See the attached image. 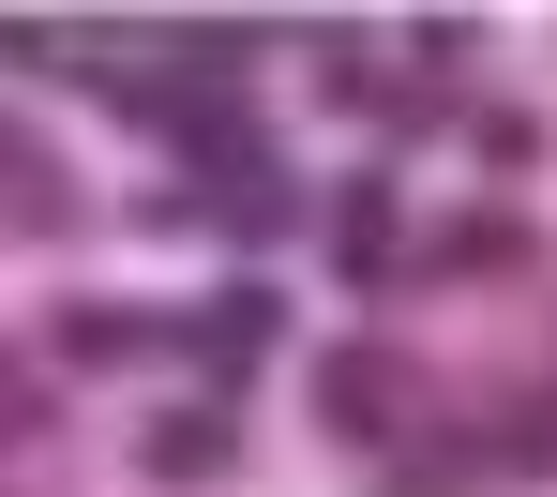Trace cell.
I'll return each instance as SVG.
<instances>
[{"instance_id":"6da1fadb","label":"cell","mask_w":557,"mask_h":497,"mask_svg":"<svg viewBox=\"0 0 557 497\" xmlns=\"http://www.w3.org/2000/svg\"><path fill=\"white\" fill-rule=\"evenodd\" d=\"M301 393H317V422H332L347 452H407V437H437V377H422L392 332L317 347V362H301Z\"/></svg>"},{"instance_id":"7a4b0ae2","label":"cell","mask_w":557,"mask_h":497,"mask_svg":"<svg viewBox=\"0 0 557 497\" xmlns=\"http://www.w3.org/2000/svg\"><path fill=\"white\" fill-rule=\"evenodd\" d=\"M272 332H286V287H272V272H242V287H211L196 316H166V362H196V407H242Z\"/></svg>"},{"instance_id":"3957f363","label":"cell","mask_w":557,"mask_h":497,"mask_svg":"<svg viewBox=\"0 0 557 497\" xmlns=\"http://www.w3.org/2000/svg\"><path fill=\"white\" fill-rule=\"evenodd\" d=\"M332 287H347V301L422 287V241H407V182H392V166H362V182L332 197Z\"/></svg>"},{"instance_id":"277c9868","label":"cell","mask_w":557,"mask_h":497,"mask_svg":"<svg viewBox=\"0 0 557 497\" xmlns=\"http://www.w3.org/2000/svg\"><path fill=\"white\" fill-rule=\"evenodd\" d=\"M512 272H543L528 211H437L422 226V287H512Z\"/></svg>"},{"instance_id":"5b68a950","label":"cell","mask_w":557,"mask_h":497,"mask_svg":"<svg viewBox=\"0 0 557 497\" xmlns=\"http://www.w3.org/2000/svg\"><path fill=\"white\" fill-rule=\"evenodd\" d=\"M136 468L151 483H226L242 468V407H151L136 422Z\"/></svg>"},{"instance_id":"8992f818","label":"cell","mask_w":557,"mask_h":497,"mask_svg":"<svg viewBox=\"0 0 557 497\" xmlns=\"http://www.w3.org/2000/svg\"><path fill=\"white\" fill-rule=\"evenodd\" d=\"M482 483H557V377H528V393H497L482 422Z\"/></svg>"},{"instance_id":"52a82bcc","label":"cell","mask_w":557,"mask_h":497,"mask_svg":"<svg viewBox=\"0 0 557 497\" xmlns=\"http://www.w3.org/2000/svg\"><path fill=\"white\" fill-rule=\"evenodd\" d=\"M46 362H76V377H106V362H166V316H136V301H61V316H46Z\"/></svg>"},{"instance_id":"ba28073f","label":"cell","mask_w":557,"mask_h":497,"mask_svg":"<svg viewBox=\"0 0 557 497\" xmlns=\"http://www.w3.org/2000/svg\"><path fill=\"white\" fill-rule=\"evenodd\" d=\"M91 197H76V166L46 151V136H15V241H76Z\"/></svg>"},{"instance_id":"9c48e42d","label":"cell","mask_w":557,"mask_h":497,"mask_svg":"<svg viewBox=\"0 0 557 497\" xmlns=\"http://www.w3.org/2000/svg\"><path fill=\"white\" fill-rule=\"evenodd\" d=\"M467 468H482V437H467V422H437V452H392V468H376V497H467Z\"/></svg>"},{"instance_id":"30bf717a","label":"cell","mask_w":557,"mask_h":497,"mask_svg":"<svg viewBox=\"0 0 557 497\" xmlns=\"http://www.w3.org/2000/svg\"><path fill=\"white\" fill-rule=\"evenodd\" d=\"M467 121V91H437V76H392V91H376V136H392V151H422V136H453Z\"/></svg>"},{"instance_id":"8fae6325","label":"cell","mask_w":557,"mask_h":497,"mask_svg":"<svg viewBox=\"0 0 557 497\" xmlns=\"http://www.w3.org/2000/svg\"><path fill=\"white\" fill-rule=\"evenodd\" d=\"M467 151H482L497 182H528V166H543V121H528V105H467Z\"/></svg>"},{"instance_id":"7c38bea8","label":"cell","mask_w":557,"mask_h":497,"mask_svg":"<svg viewBox=\"0 0 557 497\" xmlns=\"http://www.w3.org/2000/svg\"><path fill=\"white\" fill-rule=\"evenodd\" d=\"M286 226H301V197H286V166H272V182H242V197H226V241H242V257H272Z\"/></svg>"},{"instance_id":"4fadbf2b","label":"cell","mask_w":557,"mask_h":497,"mask_svg":"<svg viewBox=\"0 0 557 497\" xmlns=\"http://www.w3.org/2000/svg\"><path fill=\"white\" fill-rule=\"evenodd\" d=\"M467 46H482V15H422V30H407V76H437V91H453Z\"/></svg>"}]
</instances>
